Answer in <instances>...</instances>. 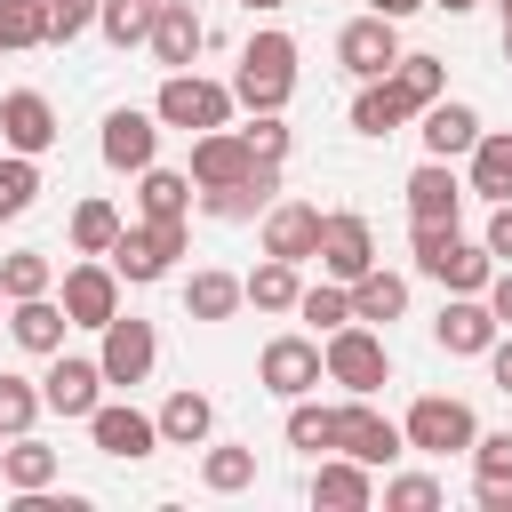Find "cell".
I'll use <instances>...</instances> for the list:
<instances>
[{
  "instance_id": "obj_1",
  "label": "cell",
  "mask_w": 512,
  "mask_h": 512,
  "mask_svg": "<svg viewBox=\"0 0 512 512\" xmlns=\"http://www.w3.org/2000/svg\"><path fill=\"white\" fill-rule=\"evenodd\" d=\"M408 248H416V272H424V280H440L448 296H480V288H488V272H496V256H488L480 240H464L456 224H416V232H408Z\"/></svg>"
},
{
  "instance_id": "obj_2",
  "label": "cell",
  "mask_w": 512,
  "mask_h": 512,
  "mask_svg": "<svg viewBox=\"0 0 512 512\" xmlns=\"http://www.w3.org/2000/svg\"><path fill=\"white\" fill-rule=\"evenodd\" d=\"M288 96H296V40H288V32H248L240 72H232V104H248V112H280Z\"/></svg>"
},
{
  "instance_id": "obj_3",
  "label": "cell",
  "mask_w": 512,
  "mask_h": 512,
  "mask_svg": "<svg viewBox=\"0 0 512 512\" xmlns=\"http://www.w3.org/2000/svg\"><path fill=\"white\" fill-rule=\"evenodd\" d=\"M184 216H144V224H120V240L104 248V264L128 280V288H152V280H168L176 272V256H184Z\"/></svg>"
},
{
  "instance_id": "obj_4",
  "label": "cell",
  "mask_w": 512,
  "mask_h": 512,
  "mask_svg": "<svg viewBox=\"0 0 512 512\" xmlns=\"http://www.w3.org/2000/svg\"><path fill=\"white\" fill-rule=\"evenodd\" d=\"M320 376L344 384V392H360V400H376V392L392 384V352H384V336H376L368 320H344V328H328V344H320Z\"/></svg>"
},
{
  "instance_id": "obj_5",
  "label": "cell",
  "mask_w": 512,
  "mask_h": 512,
  "mask_svg": "<svg viewBox=\"0 0 512 512\" xmlns=\"http://www.w3.org/2000/svg\"><path fill=\"white\" fill-rule=\"evenodd\" d=\"M152 120H160V128H184V136H200V128H224V120H232V80L168 72V80H160V104H152Z\"/></svg>"
},
{
  "instance_id": "obj_6",
  "label": "cell",
  "mask_w": 512,
  "mask_h": 512,
  "mask_svg": "<svg viewBox=\"0 0 512 512\" xmlns=\"http://www.w3.org/2000/svg\"><path fill=\"white\" fill-rule=\"evenodd\" d=\"M400 440H408L416 456H464V448L480 440V416H472L464 400H448V392H424V400L400 416Z\"/></svg>"
},
{
  "instance_id": "obj_7",
  "label": "cell",
  "mask_w": 512,
  "mask_h": 512,
  "mask_svg": "<svg viewBox=\"0 0 512 512\" xmlns=\"http://www.w3.org/2000/svg\"><path fill=\"white\" fill-rule=\"evenodd\" d=\"M104 344H96V368H104V384H144L152 376V360H160V336H152V320H128V312H112L104 328H96Z\"/></svg>"
},
{
  "instance_id": "obj_8",
  "label": "cell",
  "mask_w": 512,
  "mask_h": 512,
  "mask_svg": "<svg viewBox=\"0 0 512 512\" xmlns=\"http://www.w3.org/2000/svg\"><path fill=\"white\" fill-rule=\"evenodd\" d=\"M272 200H280V160H256L240 184H200V192H192V208L216 216V224H248V216H264Z\"/></svg>"
},
{
  "instance_id": "obj_9",
  "label": "cell",
  "mask_w": 512,
  "mask_h": 512,
  "mask_svg": "<svg viewBox=\"0 0 512 512\" xmlns=\"http://www.w3.org/2000/svg\"><path fill=\"white\" fill-rule=\"evenodd\" d=\"M312 256H320V272H328V280H344V288H352V280L376 264V232H368V216H352V208L320 216V248H312Z\"/></svg>"
},
{
  "instance_id": "obj_10",
  "label": "cell",
  "mask_w": 512,
  "mask_h": 512,
  "mask_svg": "<svg viewBox=\"0 0 512 512\" xmlns=\"http://www.w3.org/2000/svg\"><path fill=\"white\" fill-rule=\"evenodd\" d=\"M56 304H64L72 328H104V320L120 312V272H112L104 256H80V264L64 272V296H56Z\"/></svg>"
},
{
  "instance_id": "obj_11",
  "label": "cell",
  "mask_w": 512,
  "mask_h": 512,
  "mask_svg": "<svg viewBox=\"0 0 512 512\" xmlns=\"http://www.w3.org/2000/svg\"><path fill=\"white\" fill-rule=\"evenodd\" d=\"M336 456H360V464H392V456H408V440H400V424L392 416H376L360 392L336 408Z\"/></svg>"
},
{
  "instance_id": "obj_12",
  "label": "cell",
  "mask_w": 512,
  "mask_h": 512,
  "mask_svg": "<svg viewBox=\"0 0 512 512\" xmlns=\"http://www.w3.org/2000/svg\"><path fill=\"white\" fill-rule=\"evenodd\" d=\"M336 64H344L352 80L392 72V64H400V24H392V16H352V24L336 32Z\"/></svg>"
},
{
  "instance_id": "obj_13",
  "label": "cell",
  "mask_w": 512,
  "mask_h": 512,
  "mask_svg": "<svg viewBox=\"0 0 512 512\" xmlns=\"http://www.w3.org/2000/svg\"><path fill=\"white\" fill-rule=\"evenodd\" d=\"M256 384L280 392V400H304V392L320 384V344H312V336H272V344L256 352Z\"/></svg>"
},
{
  "instance_id": "obj_14",
  "label": "cell",
  "mask_w": 512,
  "mask_h": 512,
  "mask_svg": "<svg viewBox=\"0 0 512 512\" xmlns=\"http://www.w3.org/2000/svg\"><path fill=\"white\" fill-rule=\"evenodd\" d=\"M88 440H96L104 456L136 464V456H152V448H160V424H152L144 408H128V400H96V408H88Z\"/></svg>"
},
{
  "instance_id": "obj_15",
  "label": "cell",
  "mask_w": 512,
  "mask_h": 512,
  "mask_svg": "<svg viewBox=\"0 0 512 512\" xmlns=\"http://www.w3.org/2000/svg\"><path fill=\"white\" fill-rule=\"evenodd\" d=\"M56 136H64V128H56V104H48L40 88H8V96H0V144H8V152H32V160H40Z\"/></svg>"
},
{
  "instance_id": "obj_16",
  "label": "cell",
  "mask_w": 512,
  "mask_h": 512,
  "mask_svg": "<svg viewBox=\"0 0 512 512\" xmlns=\"http://www.w3.org/2000/svg\"><path fill=\"white\" fill-rule=\"evenodd\" d=\"M104 400V368L96 360H72V352H48V376H40V408H56V416H80L88 424V408Z\"/></svg>"
},
{
  "instance_id": "obj_17",
  "label": "cell",
  "mask_w": 512,
  "mask_h": 512,
  "mask_svg": "<svg viewBox=\"0 0 512 512\" xmlns=\"http://www.w3.org/2000/svg\"><path fill=\"white\" fill-rule=\"evenodd\" d=\"M144 48H152L168 72H192V56L208 48V24L192 16V0H160V8H152V32H144Z\"/></svg>"
},
{
  "instance_id": "obj_18",
  "label": "cell",
  "mask_w": 512,
  "mask_h": 512,
  "mask_svg": "<svg viewBox=\"0 0 512 512\" xmlns=\"http://www.w3.org/2000/svg\"><path fill=\"white\" fill-rule=\"evenodd\" d=\"M96 152H104V168L136 176V168H152V160H160V120H152V112H128V104H120V112L104 120Z\"/></svg>"
},
{
  "instance_id": "obj_19",
  "label": "cell",
  "mask_w": 512,
  "mask_h": 512,
  "mask_svg": "<svg viewBox=\"0 0 512 512\" xmlns=\"http://www.w3.org/2000/svg\"><path fill=\"white\" fill-rule=\"evenodd\" d=\"M248 168H256V152H248V136H240L232 120L192 136V168H184V176H192V192H200V184H240Z\"/></svg>"
},
{
  "instance_id": "obj_20",
  "label": "cell",
  "mask_w": 512,
  "mask_h": 512,
  "mask_svg": "<svg viewBox=\"0 0 512 512\" xmlns=\"http://www.w3.org/2000/svg\"><path fill=\"white\" fill-rule=\"evenodd\" d=\"M432 344H440L448 360H480V352L496 344V312H488L480 296H448L440 320H432Z\"/></svg>"
},
{
  "instance_id": "obj_21",
  "label": "cell",
  "mask_w": 512,
  "mask_h": 512,
  "mask_svg": "<svg viewBox=\"0 0 512 512\" xmlns=\"http://www.w3.org/2000/svg\"><path fill=\"white\" fill-rule=\"evenodd\" d=\"M312 504H320V512H368V504H376V464H360V456H320Z\"/></svg>"
},
{
  "instance_id": "obj_22",
  "label": "cell",
  "mask_w": 512,
  "mask_h": 512,
  "mask_svg": "<svg viewBox=\"0 0 512 512\" xmlns=\"http://www.w3.org/2000/svg\"><path fill=\"white\" fill-rule=\"evenodd\" d=\"M416 136H424V160H464V152L480 144V112H472V104H456V96H432Z\"/></svg>"
},
{
  "instance_id": "obj_23",
  "label": "cell",
  "mask_w": 512,
  "mask_h": 512,
  "mask_svg": "<svg viewBox=\"0 0 512 512\" xmlns=\"http://www.w3.org/2000/svg\"><path fill=\"white\" fill-rule=\"evenodd\" d=\"M464 216V176L448 160H424L408 176V224H456Z\"/></svg>"
},
{
  "instance_id": "obj_24",
  "label": "cell",
  "mask_w": 512,
  "mask_h": 512,
  "mask_svg": "<svg viewBox=\"0 0 512 512\" xmlns=\"http://www.w3.org/2000/svg\"><path fill=\"white\" fill-rule=\"evenodd\" d=\"M312 248H320V208L312 200H272L264 208V256L312 264Z\"/></svg>"
},
{
  "instance_id": "obj_25",
  "label": "cell",
  "mask_w": 512,
  "mask_h": 512,
  "mask_svg": "<svg viewBox=\"0 0 512 512\" xmlns=\"http://www.w3.org/2000/svg\"><path fill=\"white\" fill-rule=\"evenodd\" d=\"M464 456H472V496H480V512H512V432H480Z\"/></svg>"
},
{
  "instance_id": "obj_26",
  "label": "cell",
  "mask_w": 512,
  "mask_h": 512,
  "mask_svg": "<svg viewBox=\"0 0 512 512\" xmlns=\"http://www.w3.org/2000/svg\"><path fill=\"white\" fill-rule=\"evenodd\" d=\"M400 120H416V104H408V88H400L392 72H376V80H360V96H352V128H360V136H392Z\"/></svg>"
},
{
  "instance_id": "obj_27",
  "label": "cell",
  "mask_w": 512,
  "mask_h": 512,
  "mask_svg": "<svg viewBox=\"0 0 512 512\" xmlns=\"http://www.w3.org/2000/svg\"><path fill=\"white\" fill-rule=\"evenodd\" d=\"M64 328H72V320H64L56 296H16V304H8V336H16L24 352H40V360L64 352Z\"/></svg>"
},
{
  "instance_id": "obj_28",
  "label": "cell",
  "mask_w": 512,
  "mask_h": 512,
  "mask_svg": "<svg viewBox=\"0 0 512 512\" xmlns=\"http://www.w3.org/2000/svg\"><path fill=\"white\" fill-rule=\"evenodd\" d=\"M152 424H160V448H200V440H208V424H216V400L184 384V392H168V400H160V416H152Z\"/></svg>"
},
{
  "instance_id": "obj_29",
  "label": "cell",
  "mask_w": 512,
  "mask_h": 512,
  "mask_svg": "<svg viewBox=\"0 0 512 512\" xmlns=\"http://www.w3.org/2000/svg\"><path fill=\"white\" fill-rule=\"evenodd\" d=\"M408 312V280L400 272H384V264H368L360 280H352V320H368V328H392Z\"/></svg>"
},
{
  "instance_id": "obj_30",
  "label": "cell",
  "mask_w": 512,
  "mask_h": 512,
  "mask_svg": "<svg viewBox=\"0 0 512 512\" xmlns=\"http://www.w3.org/2000/svg\"><path fill=\"white\" fill-rule=\"evenodd\" d=\"M464 160H472L464 192H480V200H512V136H504V128H480V144H472Z\"/></svg>"
},
{
  "instance_id": "obj_31",
  "label": "cell",
  "mask_w": 512,
  "mask_h": 512,
  "mask_svg": "<svg viewBox=\"0 0 512 512\" xmlns=\"http://www.w3.org/2000/svg\"><path fill=\"white\" fill-rule=\"evenodd\" d=\"M136 208L144 216H192V176L184 168H136Z\"/></svg>"
},
{
  "instance_id": "obj_32",
  "label": "cell",
  "mask_w": 512,
  "mask_h": 512,
  "mask_svg": "<svg viewBox=\"0 0 512 512\" xmlns=\"http://www.w3.org/2000/svg\"><path fill=\"white\" fill-rule=\"evenodd\" d=\"M240 296L256 304V312H296V296H304V280H296V264L288 256H264L248 280H240Z\"/></svg>"
},
{
  "instance_id": "obj_33",
  "label": "cell",
  "mask_w": 512,
  "mask_h": 512,
  "mask_svg": "<svg viewBox=\"0 0 512 512\" xmlns=\"http://www.w3.org/2000/svg\"><path fill=\"white\" fill-rule=\"evenodd\" d=\"M0 480L24 496V488H56V448H40L32 432H16L8 448H0Z\"/></svg>"
},
{
  "instance_id": "obj_34",
  "label": "cell",
  "mask_w": 512,
  "mask_h": 512,
  "mask_svg": "<svg viewBox=\"0 0 512 512\" xmlns=\"http://www.w3.org/2000/svg\"><path fill=\"white\" fill-rule=\"evenodd\" d=\"M240 304H248V296H240L232 272H192V280H184V312H192V320H232Z\"/></svg>"
},
{
  "instance_id": "obj_35",
  "label": "cell",
  "mask_w": 512,
  "mask_h": 512,
  "mask_svg": "<svg viewBox=\"0 0 512 512\" xmlns=\"http://www.w3.org/2000/svg\"><path fill=\"white\" fill-rule=\"evenodd\" d=\"M288 448H304V456H336V408H320L312 392L288 400Z\"/></svg>"
},
{
  "instance_id": "obj_36",
  "label": "cell",
  "mask_w": 512,
  "mask_h": 512,
  "mask_svg": "<svg viewBox=\"0 0 512 512\" xmlns=\"http://www.w3.org/2000/svg\"><path fill=\"white\" fill-rule=\"evenodd\" d=\"M152 8H160V0H96V32H104L112 48H144Z\"/></svg>"
},
{
  "instance_id": "obj_37",
  "label": "cell",
  "mask_w": 512,
  "mask_h": 512,
  "mask_svg": "<svg viewBox=\"0 0 512 512\" xmlns=\"http://www.w3.org/2000/svg\"><path fill=\"white\" fill-rule=\"evenodd\" d=\"M120 240V208L112 200H80L72 208V256H104Z\"/></svg>"
},
{
  "instance_id": "obj_38",
  "label": "cell",
  "mask_w": 512,
  "mask_h": 512,
  "mask_svg": "<svg viewBox=\"0 0 512 512\" xmlns=\"http://www.w3.org/2000/svg\"><path fill=\"white\" fill-rule=\"evenodd\" d=\"M56 288V264L40 256V248H16V256H0V296L16 304V296H48Z\"/></svg>"
},
{
  "instance_id": "obj_39",
  "label": "cell",
  "mask_w": 512,
  "mask_h": 512,
  "mask_svg": "<svg viewBox=\"0 0 512 512\" xmlns=\"http://www.w3.org/2000/svg\"><path fill=\"white\" fill-rule=\"evenodd\" d=\"M248 480H256V448H232V440H224V448H208V456H200V488L240 496Z\"/></svg>"
},
{
  "instance_id": "obj_40",
  "label": "cell",
  "mask_w": 512,
  "mask_h": 512,
  "mask_svg": "<svg viewBox=\"0 0 512 512\" xmlns=\"http://www.w3.org/2000/svg\"><path fill=\"white\" fill-rule=\"evenodd\" d=\"M32 200H40V168H32V152H0V224H16Z\"/></svg>"
},
{
  "instance_id": "obj_41",
  "label": "cell",
  "mask_w": 512,
  "mask_h": 512,
  "mask_svg": "<svg viewBox=\"0 0 512 512\" xmlns=\"http://www.w3.org/2000/svg\"><path fill=\"white\" fill-rule=\"evenodd\" d=\"M296 320H312V328H344V320H352V288H344V280H312V288L296 296Z\"/></svg>"
},
{
  "instance_id": "obj_42",
  "label": "cell",
  "mask_w": 512,
  "mask_h": 512,
  "mask_svg": "<svg viewBox=\"0 0 512 512\" xmlns=\"http://www.w3.org/2000/svg\"><path fill=\"white\" fill-rule=\"evenodd\" d=\"M32 424H40V384H24V376L0 368V440H16V432H32Z\"/></svg>"
},
{
  "instance_id": "obj_43",
  "label": "cell",
  "mask_w": 512,
  "mask_h": 512,
  "mask_svg": "<svg viewBox=\"0 0 512 512\" xmlns=\"http://www.w3.org/2000/svg\"><path fill=\"white\" fill-rule=\"evenodd\" d=\"M392 80L408 88V104H416V112H424L432 96H448V64H440V56H400V64H392Z\"/></svg>"
},
{
  "instance_id": "obj_44",
  "label": "cell",
  "mask_w": 512,
  "mask_h": 512,
  "mask_svg": "<svg viewBox=\"0 0 512 512\" xmlns=\"http://www.w3.org/2000/svg\"><path fill=\"white\" fill-rule=\"evenodd\" d=\"M0 48H48L40 0H0Z\"/></svg>"
},
{
  "instance_id": "obj_45",
  "label": "cell",
  "mask_w": 512,
  "mask_h": 512,
  "mask_svg": "<svg viewBox=\"0 0 512 512\" xmlns=\"http://www.w3.org/2000/svg\"><path fill=\"white\" fill-rule=\"evenodd\" d=\"M40 24H48V48H64L96 24V0H40Z\"/></svg>"
},
{
  "instance_id": "obj_46",
  "label": "cell",
  "mask_w": 512,
  "mask_h": 512,
  "mask_svg": "<svg viewBox=\"0 0 512 512\" xmlns=\"http://www.w3.org/2000/svg\"><path fill=\"white\" fill-rule=\"evenodd\" d=\"M440 496H448V488H440L432 472H400V480H384V504H392V512H432Z\"/></svg>"
},
{
  "instance_id": "obj_47",
  "label": "cell",
  "mask_w": 512,
  "mask_h": 512,
  "mask_svg": "<svg viewBox=\"0 0 512 512\" xmlns=\"http://www.w3.org/2000/svg\"><path fill=\"white\" fill-rule=\"evenodd\" d=\"M240 136H248V152H256V160H288V120H280V112H248V128H240Z\"/></svg>"
},
{
  "instance_id": "obj_48",
  "label": "cell",
  "mask_w": 512,
  "mask_h": 512,
  "mask_svg": "<svg viewBox=\"0 0 512 512\" xmlns=\"http://www.w3.org/2000/svg\"><path fill=\"white\" fill-rule=\"evenodd\" d=\"M480 248H488L496 264H512V200H496V208H488V232H480Z\"/></svg>"
},
{
  "instance_id": "obj_49",
  "label": "cell",
  "mask_w": 512,
  "mask_h": 512,
  "mask_svg": "<svg viewBox=\"0 0 512 512\" xmlns=\"http://www.w3.org/2000/svg\"><path fill=\"white\" fill-rule=\"evenodd\" d=\"M480 304L496 312V328H512V264H504V272H488V288H480Z\"/></svg>"
},
{
  "instance_id": "obj_50",
  "label": "cell",
  "mask_w": 512,
  "mask_h": 512,
  "mask_svg": "<svg viewBox=\"0 0 512 512\" xmlns=\"http://www.w3.org/2000/svg\"><path fill=\"white\" fill-rule=\"evenodd\" d=\"M480 360H488V376H496V392H512V328H496V344H488Z\"/></svg>"
},
{
  "instance_id": "obj_51",
  "label": "cell",
  "mask_w": 512,
  "mask_h": 512,
  "mask_svg": "<svg viewBox=\"0 0 512 512\" xmlns=\"http://www.w3.org/2000/svg\"><path fill=\"white\" fill-rule=\"evenodd\" d=\"M416 8H424V0H368V16H392V24H400V16H416Z\"/></svg>"
},
{
  "instance_id": "obj_52",
  "label": "cell",
  "mask_w": 512,
  "mask_h": 512,
  "mask_svg": "<svg viewBox=\"0 0 512 512\" xmlns=\"http://www.w3.org/2000/svg\"><path fill=\"white\" fill-rule=\"evenodd\" d=\"M424 8H448V16H464V8H480V0H424Z\"/></svg>"
},
{
  "instance_id": "obj_53",
  "label": "cell",
  "mask_w": 512,
  "mask_h": 512,
  "mask_svg": "<svg viewBox=\"0 0 512 512\" xmlns=\"http://www.w3.org/2000/svg\"><path fill=\"white\" fill-rule=\"evenodd\" d=\"M240 8H248V16H272V8H288V0H240Z\"/></svg>"
},
{
  "instance_id": "obj_54",
  "label": "cell",
  "mask_w": 512,
  "mask_h": 512,
  "mask_svg": "<svg viewBox=\"0 0 512 512\" xmlns=\"http://www.w3.org/2000/svg\"><path fill=\"white\" fill-rule=\"evenodd\" d=\"M504 64H512V24H504Z\"/></svg>"
},
{
  "instance_id": "obj_55",
  "label": "cell",
  "mask_w": 512,
  "mask_h": 512,
  "mask_svg": "<svg viewBox=\"0 0 512 512\" xmlns=\"http://www.w3.org/2000/svg\"><path fill=\"white\" fill-rule=\"evenodd\" d=\"M496 8H504V24H512V0H496Z\"/></svg>"
},
{
  "instance_id": "obj_56",
  "label": "cell",
  "mask_w": 512,
  "mask_h": 512,
  "mask_svg": "<svg viewBox=\"0 0 512 512\" xmlns=\"http://www.w3.org/2000/svg\"><path fill=\"white\" fill-rule=\"evenodd\" d=\"M0 312H8V296H0Z\"/></svg>"
}]
</instances>
